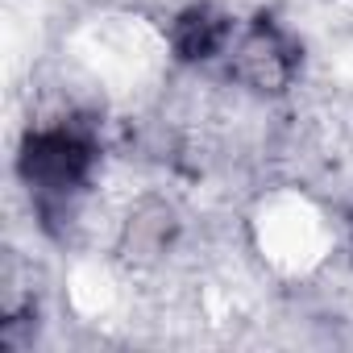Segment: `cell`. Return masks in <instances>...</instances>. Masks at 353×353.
Instances as JSON below:
<instances>
[{
  "label": "cell",
  "instance_id": "1",
  "mask_svg": "<svg viewBox=\"0 0 353 353\" xmlns=\"http://www.w3.org/2000/svg\"><path fill=\"white\" fill-rule=\"evenodd\" d=\"M92 141L79 133V129H42L30 137L26 145V158H21V170L30 188L42 192V200H67L71 192H79L92 174Z\"/></svg>",
  "mask_w": 353,
  "mask_h": 353
}]
</instances>
